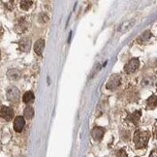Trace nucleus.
I'll return each instance as SVG.
<instances>
[{
  "mask_svg": "<svg viewBox=\"0 0 157 157\" xmlns=\"http://www.w3.org/2000/svg\"><path fill=\"white\" fill-rule=\"evenodd\" d=\"M149 138H150V133L148 131L137 130L134 134V139H133L136 148L141 149L146 147L147 146Z\"/></svg>",
  "mask_w": 157,
  "mask_h": 157,
  "instance_id": "nucleus-1",
  "label": "nucleus"
},
{
  "mask_svg": "<svg viewBox=\"0 0 157 157\" xmlns=\"http://www.w3.org/2000/svg\"><path fill=\"white\" fill-rule=\"evenodd\" d=\"M139 66H140V60L138 58H132L131 60H129V62L124 66V71H125V73H127V74L134 73L139 68Z\"/></svg>",
  "mask_w": 157,
  "mask_h": 157,
  "instance_id": "nucleus-2",
  "label": "nucleus"
},
{
  "mask_svg": "<svg viewBox=\"0 0 157 157\" xmlns=\"http://www.w3.org/2000/svg\"><path fill=\"white\" fill-rule=\"evenodd\" d=\"M121 83V77L119 75H113L110 78L108 83L106 84V88L107 89H114L120 86Z\"/></svg>",
  "mask_w": 157,
  "mask_h": 157,
  "instance_id": "nucleus-3",
  "label": "nucleus"
},
{
  "mask_svg": "<svg viewBox=\"0 0 157 157\" xmlns=\"http://www.w3.org/2000/svg\"><path fill=\"white\" fill-rule=\"evenodd\" d=\"M0 114H1V117L5 119L6 121H10L14 117V111L10 107L1 106V113H0Z\"/></svg>",
  "mask_w": 157,
  "mask_h": 157,
  "instance_id": "nucleus-4",
  "label": "nucleus"
},
{
  "mask_svg": "<svg viewBox=\"0 0 157 157\" xmlns=\"http://www.w3.org/2000/svg\"><path fill=\"white\" fill-rule=\"evenodd\" d=\"M25 125V120L22 117H17L14 120V129L16 132L21 133Z\"/></svg>",
  "mask_w": 157,
  "mask_h": 157,
  "instance_id": "nucleus-5",
  "label": "nucleus"
},
{
  "mask_svg": "<svg viewBox=\"0 0 157 157\" xmlns=\"http://www.w3.org/2000/svg\"><path fill=\"white\" fill-rule=\"evenodd\" d=\"M7 98L10 101H17L20 98V90L17 87H10L7 90Z\"/></svg>",
  "mask_w": 157,
  "mask_h": 157,
  "instance_id": "nucleus-6",
  "label": "nucleus"
},
{
  "mask_svg": "<svg viewBox=\"0 0 157 157\" xmlns=\"http://www.w3.org/2000/svg\"><path fill=\"white\" fill-rule=\"evenodd\" d=\"M28 27V23L27 21H25V19H20L19 21L17 22V25H15V30L17 33H23L27 29Z\"/></svg>",
  "mask_w": 157,
  "mask_h": 157,
  "instance_id": "nucleus-7",
  "label": "nucleus"
},
{
  "mask_svg": "<svg viewBox=\"0 0 157 157\" xmlns=\"http://www.w3.org/2000/svg\"><path fill=\"white\" fill-rule=\"evenodd\" d=\"M142 116V112L141 111H136L132 113H129L127 117H126V120L131 123H133L134 125H138L139 120H140V117Z\"/></svg>",
  "mask_w": 157,
  "mask_h": 157,
  "instance_id": "nucleus-8",
  "label": "nucleus"
},
{
  "mask_svg": "<svg viewBox=\"0 0 157 157\" xmlns=\"http://www.w3.org/2000/svg\"><path fill=\"white\" fill-rule=\"evenodd\" d=\"M105 134V129L102 127H94L91 130V136L95 141H101Z\"/></svg>",
  "mask_w": 157,
  "mask_h": 157,
  "instance_id": "nucleus-9",
  "label": "nucleus"
},
{
  "mask_svg": "<svg viewBox=\"0 0 157 157\" xmlns=\"http://www.w3.org/2000/svg\"><path fill=\"white\" fill-rule=\"evenodd\" d=\"M44 47H45V41H44V39H39L35 43V46H34V52H35V53L38 54V56H42V52H43Z\"/></svg>",
  "mask_w": 157,
  "mask_h": 157,
  "instance_id": "nucleus-10",
  "label": "nucleus"
},
{
  "mask_svg": "<svg viewBox=\"0 0 157 157\" xmlns=\"http://www.w3.org/2000/svg\"><path fill=\"white\" fill-rule=\"evenodd\" d=\"M20 50L22 51V52H27L29 51L30 47H31V41L28 38H23L20 41Z\"/></svg>",
  "mask_w": 157,
  "mask_h": 157,
  "instance_id": "nucleus-11",
  "label": "nucleus"
},
{
  "mask_svg": "<svg viewBox=\"0 0 157 157\" xmlns=\"http://www.w3.org/2000/svg\"><path fill=\"white\" fill-rule=\"evenodd\" d=\"M147 110H153L157 107V96L156 95H151L150 97L147 100Z\"/></svg>",
  "mask_w": 157,
  "mask_h": 157,
  "instance_id": "nucleus-12",
  "label": "nucleus"
},
{
  "mask_svg": "<svg viewBox=\"0 0 157 157\" xmlns=\"http://www.w3.org/2000/svg\"><path fill=\"white\" fill-rule=\"evenodd\" d=\"M20 71L17 70V69H10L8 72H7V77L10 78L11 81H16L17 78H20Z\"/></svg>",
  "mask_w": 157,
  "mask_h": 157,
  "instance_id": "nucleus-13",
  "label": "nucleus"
},
{
  "mask_svg": "<svg viewBox=\"0 0 157 157\" xmlns=\"http://www.w3.org/2000/svg\"><path fill=\"white\" fill-rule=\"evenodd\" d=\"M150 37H151V32H150L149 30H147V31H144L143 34H141L140 37L137 39V41L140 44H143V43H146V42H147L150 39Z\"/></svg>",
  "mask_w": 157,
  "mask_h": 157,
  "instance_id": "nucleus-14",
  "label": "nucleus"
},
{
  "mask_svg": "<svg viewBox=\"0 0 157 157\" xmlns=\"http://www.w3.org/2000/svg\"><path fill=\"white\" fill-rule=\"evenodd\" d=\"M22 101L25 102V104H30L32 103V102L34 101V94L32 91H27L25 93V95H23L22 97Z\"/></svg>",
  "mask_w": 157,
  "mask_h": 157,
  "instance_id": "nucleus-15",
  "label": "nucleus"
},
{
  "mask_svg": "<svg viewBox=\"0 0 157 157\" xmlns=\"http://www.w3.org/2000/svg\"><path fill=\"white\" fill-rule=\"evenodd\" d=\"M23 113H25V118H27V119H31V118L34 117V110H33V108H32L31 106H27V107L25 109V112H23Z\"/></svg>",
  "mask_w": 157,
  "mask_h": 157,
  "instance_id": "nucleus-16",
  "label": "nucleus"
},
{
  "mask_svg": "<svg viewBox=\"0 0 157 157\" xmlns=\"http://www.w3.org/2000/svg\"><path fill=\"white\" fill-rule=\"evenodd\" d=\"M32 1H28V0H22V1L20 2V6H21V8L22 10H28L30 7L32 6Z\"/></svg>",
  "mask_w": 157,
  "mask_h": 157,
  "instance_id": "nucleus-17",
  "label": "nucleus"
},
{
  "mask_svg": "<svg viewBox=\"0 0 157 157\" xmlns=\"http://www.w3.org/2000/svg\"><path fill=\"white\" fill-rule=\"evenodd\" d=\"M153 82H152V78H144L143 80V82L142 84L144 86H150V84H152Z\"/></svg>",
  "mask_w": 157,
  "mask_h": 157,
  "instance_id": "nucleus-18",
  "label": "nucleus"
},
{
  "mask_svg": "<svg viewBox=\"0 0 157 157\" xmlns=\"http://www.w3.org/2000/svg\"><path fill=\"white\" fill-rule=\"evenodd\" d=\"M117 157H128V155L124 149H119L117 153Z\"/></svg>",
  "mask_w": 157,
  "mask_h": 157,
  "instance_id": "nucleus-19",
  "label": "nucleus"
},
{
  "mask_svg": "<svg viewBox=\"0 0 157 157\" xmlns=\"http://www.w3.org/2000/svg\"><path fill=\"white\" fill-rule=\"evenodd\" d=\"M149 157H157V150H153V151L150 153Z\"/></svg>",
  "mask_w": 157,
  "mask_h": 157,
  "instance_id": "nucleus-20",
  "label": "nucleus"
},
{
  "mask_svg": "<svg viewBox=\"0 0 157 157\" xmlns=\"http://www.w3.org/2000/svg\"><path fill=\"white\" fill-rule=\"evenodd\" d=\"M156 133H157V126H156Z\"/></svg>",
  "mask_w": 157,
  "mask_h": 157,
  "instance_id": "nucleus-21",
  "label": "nucleus"
}]
</instances>
